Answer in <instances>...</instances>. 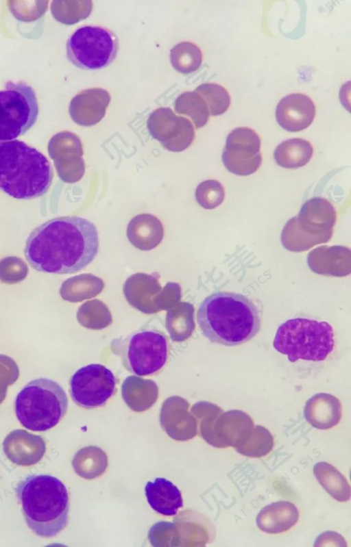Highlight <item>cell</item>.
<instances>
[{
    "mask_svg": "<svg viewBox=\"0 0 351 547\" xmlns=\"http://www.w3.org/2000/svg\"><path fill=\"white\" fill-rule=\"evenodd\" d=\"M99 246L93 222L79 216H63L36 227L28 236L24 251L28 263L38 271L72 274L93 261Z\"/></svg>",
    "mask_w": 351,
    "mask_h": 547,
    "instance_id": "obj_1",
    "label": "cell"
},
{
    "mask_svg": "<svg viewBox=\"0 0 351 547\" xmlns=\"http://www.w3.org/2000/svg\"><path fill=\"white\" fill-rule=\"evenodd\" d=\"M197 320L204 336L210 342L233 346L254 338L261 328V318L254 302L231 292H217L199 305Z\"/></svg>",
    "mask_w": 351,
    "mask_h": 547,
    "instance_id": "obj_2",
    "label": "cell"
},
{
    "mask_svg": "<svg viewBox=\"0 0 351 547\" xmlns=\"http://www.w3.org/2000/svg\"><path fill=\"white\" fill-rule=\"evenodd\" d=\"M27 526L40 537L58 535L68 524L69 497L64 484L49 474H32L16 487Z\"/></svg>",
    "mask_w": 351,
    "mask_h": 547,
    "instance_id": "obj_3",
    "label": "cell"
},
{
    "mask_svg": "<svg viewBox=\"0 0 351 547\" xmlns=\"http://www.w3.org/2000/svg\"><path fill=\"white\" fill-rule=\"evenodd\" d=\"M53 171L47 157L19 140L0 142V190L16 199L43 195L51 186Z\"/></svg>",
    "mask_w": 351,
    "mask_h": 547,
    "instance_id": "obj_4",
    "label": "cell"
},
{
    "mask_svg": "<svg viewBox=\"0 0 351 547\" xmlns=\"http://www.w3.org/2000/svg\"><path fill=\"white\" fill-rule=\"evenodd\" d=\"M68 398L62 387L48 378L35 379L19 392L14 401L17 419L26 429L45 431L52 429L65 416Z\"/></svg>",
    "mask_w": 351,
    "mask_h": 547,
    "instance_id": "obj_5",
    "label": "cell"
},
{
    "mask_svg": "<svg viewBox=\"0 0 351 547\" xmlns=\"http://www.w3.org/2000/svg\"><path fill=\"white\" fill-rule=\"evenodd\" d=\"M334 344V331L329 323L303 318L282 323L273 342L274 348L291 362L324 361L333 351Z\"/></svg>",
    "mask_w": 351,
    "mask_h": 547,
    "instance_id": "obj_6",
    "label": "cell"
},
{
    "mask_svg": "<svg viewBox=\"0 0 351 547\" xmlns=\"http://www.w3.org/2000/svg\"><path fill=\"white\" fill-rule=\"evenodd\" d=\"M110 348L129 372L142 377L162 370L169 358L171 345L162 331L142 327L125 338L113 339Z\"/></svg>",
    "mask_w": 351,
    "mask_h": 547,
    "instance_id": "obj_7",
    "label": "cell"
},
{
    "mask_svg": "<svg viewBox=\"0 0 351 547\" xmlns=\"http://www.w3.org/2000/svg\"><path fill=\"white\" fill-rule=\"evenodd\" d=\"M337 212L327 199L317 196L306 201L298 216L289 219L285 225L281 242L293 252L305 251L331 239Z\"/></svg>",
    "mask_w": 351,
    "mask_h": 547,
    "instance_id": "obj_8",
    "label": "cell"
},
{
    "mask_svg": "<svg viewBox=\"0 0 351 547\" xmlns=\"http://www.w3.org/2000/svg\"><path fill=\"white\" fill-rule=\"evenodd\" d=\"M119 51L117 35L99 25H84L77 29L66 42V57L76 67L98 70L110 64Z\"/></svg>",
    "mask_w": 351,
    "mask_h": 547,
    "instance_id": "obj_9",
    "label": "cell"
},
{
    "mask_svg": "<svg viewBox=\"0 0 351 547\" xmlns=\"http://www.w3.org/2000/svg\"><path fill=\"white\" fill-rule=\"evenodd\" d=\"M36 93L24 82L9 81L0 90V142L25 133L38 116Z\"/></svg>",
    "mask_w": 351,
    "mask_h": 547,
    "instance_id": "obj_10",
    "label": "cell"
},
{
    "mask_svg": "<svg viewBox=\"0 0 351 547\" xmlns=\"http://www.w3.org/2000/svg\"><path fill=\"white\" fill-rule=\"evenodd\" d=\"M117 379L101 364L78 368L69 380V393L78 406L91 409L105 405L116 392Z\"/></svg>",
    "mask_w": 351,
    "mask_h": 547,
    "instance_id": "obj_11",
    "label": "cell"
},
{
    "mask_svg": "<svg viewBox=\"0 0 351 547\" xmlns=\"http://www.w3.org/2000/svg\"><path fill=\"white\" fill-rule=\"evenodd\" d=\"M261 140L254 130L237 127L228 134L222 153V161L227 170L237 175H250L262 163Z\"/></svg>",
    "mask_w": 351,
    "mask_h": 547,
    "instance_id": "obj_12",
    "label": "cell"
},
{
    "mask_svg": "<svg viewBox=\"0 0 351 547\" xmlns=\"http://www.w3.org/2000/svg\"><path fill=\"white\" fill-rule=\"evenodd\" d=\"M147 126L149 134L167 150L180 152L187 149L195 138L191 121L176 116L169 107H160L149 116Z\"/></svg>",
    "mask_w": 351,
    "mask_h": 547,
    "instance_id": "obj_13",
    "label": "cell"
},
{
    "mask_svg": "<svg viewBox=\"0 0 351 547\" xmlns=\"http://www.w3.org/2000/svg\"><path fill=\"white\" fill-rule=\"evenodd\" d=\"M254 426L252 420L247 414L230 411L218 418L213 416L204 420L201 433L213 446L236 449L247 439Z\"/></svg>",
    "mask_w": 351,
    "mask_h": 547,
    "instance_id": "obj_14",
    "label": "cell"
},
{
    "mask_svg": "<svg viewBox=\"0 0 351 547\" xmlns=\"http://www.w3.org/2000/svg\"><path fill=\"white\" fill-rule=\"evenodd\" d=\"M49 151L51 155L58 156V169L64 181L74 183L83 177L85 171L83 147L77 135L69 131L57 133L50 141Z\"/></svg>",
    "mask_w": 351,
    "mask_h": 547,
    "instance_id": "obj_15",
    "label": "cell"
},
{
    "mask_svg": "<svg viewBox=\"0 0 351 547\" xmlns=\"http://www.w3.org/2000/svg\"><path fill=\"white\" fill-rule=\"evenodd\" d=\"M315 116V106L306 95L293 93L282 98L276 108V118L285 130L300 131L307 128Z\"/></svg>",
    "mask_w": 351,
    "mask_h": 547,
    "instance_id": "obj_16",
    "label": "cell"
},
{
    "mask_svg": "<svg viewBox=\"0 0 351 547\" xmlns=\"http://www.w3.org/2000/svg\"><path fill=\"white\" fill-rule=\"evenodd\" d=\"M3 450L12 463L27 466L36 464L43 458L46 452V444L40 435L16 429L4 439Z\"/></svg>",
    "mask_w": 351,
    "mask_h": 547,
    "instance_id": "obj_17",
    "label": "cell"
},
{
    "mask_svg": "<svg viewBox=\"0 0 351 547\" xmlns=\"http://www.w3.org/2000/svg\"><path fill=\"white\" fill-rule=\"evenodd\" d=\"M111 97L101 88L84 90L70 102L69 112L72 120L82 126H92L104 117Z\"/></svg>",
    "mask_w": 351,
    "mask_h": 547,
    "instance_id": "obj_18",
    "label": "cell"
},
{
    "mask_svg": "<svg viewBox=\"0 0 351 547\" xmlns=\"http://www.w3.org/2000/svg\"><path fill=\"white\" fill-rule=\"evenodd\" d=\"M145 494L149 506L163 516H175L183 506L180 490L171 481L163 477L148 481L145 487Z\"/></svg>",
    "mask_w": 351,
    "mask_h": 547,
    "instance_id": "obj_19",
    "label": "cell"
},
{
    "mask_svg": "<svg viewBox=\"0 0 351 547\" xmlns=\"http://www.w3.org/2000/svg\"><path fill=\"white\" fill-rule=\"evenodd\" d=\"M126 235L129 242L141 251H150L158 246L164 237L162 222L150 214L133 217L128 225Z\"/></svg>",
    "mask_w": 351,
    "mask_h": 547,
    "instance_id": "obj_20",
    "label": "cell"
},
{
    "mask_svg": "<svg viewBox=\"0 0 351 547\" xmlns=\"http://www.w3.org/2000/svg\"><path fill=\"white\" fill-rule=\"evenodd\" d=\"M351 251L343 246H321L311 251L307 257L311 268L316 272L344 275L350 266Z\"/></svg>",
    "mask_w": 351,
    "mask_h": 547,
    "instance_id": "obj_21",
    "label": "cell"
},
{
    "mask_svg": "<svg viewBox=\"0 0 351 547\" xmlns=\"http://www.w3.org/2000/svg\"><path fill=\"white\" fill-rule=\"evenodd\" d=\"M298 518V510L293 503L280 500L263 507L256 520L261 531L276 534L290 529L296 524Z\"/></svg>",
    "mask_w": 351,
    "mask_h": 547,
    "instance_id": "obj_22",
    "label": "cell"
},
{
    "mask_svg": "<svg viewBox=\"0 0 351 547\" xmlns=\"http://www.w3.org/2000/svg\"><path fill=\"white\" fill-rule=\"evenodd\" d=\"M305 418L313 427L328 429L335 426L341 416L339 400L328 394H318L310 398L304 408Z\"/></svg>",
    "mask_w": 351,
    "mask_h": 547,
    "instance_id": "obj_23",
    "label": "cell"
},
{
    "mask_svg": "<svg viewBox=\"0 0 351 547\" xmlns=\"http://www.w3.org/2000/svg\"><path fill=\"white\" fill-rule=\"evenodd\" d=\"M313 153L311 143L301 138L289 139L276 147L274 157L276 162L286 168H297L306 165Z\"/></svg>",
    "mask_w": 351,
    "mask_h": 547,
    "instance_id": "obj_24",
    "label": "cell"
},
{
    "mask_svg": "<svg viewBox=\"0 0 351 547\" xmlns=\"http://www.w3.org/2000/svg\"><path fill=\"white\" fill-rule=\"evenodd\" d=\"M313 473L318 482L335 500L346 502L350 498V486L343 476L334 466L326 462L317 463Z\"/></svg>",
    "mask_w": 351,
    "mask_h": 547,
    "instance_id": "obj_25",
    "label": "cell"
},
{
    "mask_svg": "<svg viewBox=\"0 0 351 547\" xmlns=\"http://www.w3.org/2000/svg\"><path fill=\"white\" fill-rule=\"evenodd\" d=\"M175 111L189 116L196 129L204 126L210 116L205 101L195 91L182 93L175 101Z\"/></svg>",
    "mask_w": 351,
    "mask_h": 547,
    "instance_id": "obj_26",
    "label": "cell"
},
{
    "mask_svg": "<svg viewBox=\"0 0 351 547\" xmlns=\"http://www.w3.org/2000/svg\"><path fill=\"white\" fill-rule=\"evenodd\" d=\"M170 61L177 71L183 74L191 73L201 66L202 53L195 44L182 42L171 49Z\"/></svg>",
    "mask_w": 351,
    "mask_h": 547,
    "instance_id": "obj_27",
    "label": "cell"
},
{
    "mask_svg": "<svg viewBox=\"0 0 351 547\" xmlns=\"http://www.w3.org/2000/svg\"><path fill=\"white\" fill-rule=\"evenodd\" d=\"M93 9L92 1H53L51 10L54 18L66 24L73 25L86 18Z\"/></svg>",
    "mask_w": 351,
    "mask_h": 547,
    "instance_id": "obj_28",
    "label": "cell"
},
{
    "mask_svg": "<svg viewBox=\"0 0 351 547\" xmlns=\"http://www.w3.org/2000/svg\"><path fill=\"white\" fill-rule=\"evenodd\" d=\"M274 444L271 433L265 427L256 425L244 442L236 450L243 455L258 458L267 455L273 448Z\"/></svg>",
    "mask_w": 351,
    "mask_h": 547,
    "instance_id": "obj_29",
    "label": "cell"
},
{
    "mask_svg": "<svg viewBox=\"0 0 351 547\" xmlns=\"http://www.w3.org/2000/svg\"><path fill=\"white\" fill-rule=\"evenodd\" d=\"M195 92L205 101L209 114L218 116L223 114L230 106V97L227 90L217 84H203L196 88Z\"/></svg>",
    "mask_w": 351,
    "mask_h": 547,
    "instance_id": "obj_30",
    "label": "cell"
},
{
    "mask_svg": "<svg viewBox=\"0 0 351 547\" xmlns=\"http://www.w3.org/2000/svg\"><path fill=\"white\" fill-rule=\"evenodd\" d=\"M195 199L197 203L206 209H213L222 203L225 191L222 185L214 179H208L200 183L195 190Z\"/></svg>",
    "mask_w": 351,
    "mask_h": 547,
    "instance_id": "obj_31",
    "label": "cell"
},
{
    "mask_svg": "<svg viewBox=\"0 0 351 547\" xmlns=\"http://www.w3.org/2000/svg\"><path fill=\"white\" fill-rule=\"evenodd\" d=\"M34 1L28 5L29 1H8L10 12L14 17L21 21L29 22L41 17L47 8L48 1Z\"/></svg>",
    "mask_w": 351,
    "mask_h": 547,
    "instance_id": "obj_32",
    "label": "cell"
},
{
    "mask_svg": "<svg viewBox=\"0 0 351 547\" xmlns=\"http://www.w3.org/2000/svg\"><path fill=\"white\" fill-rule=\"evenodd\" d=\"M19 374L16 362L9 356L0 354V404L6 397L8 386L17 381Z\"/></svg>",
    "mask_w": 351,
    "mask_h": 547,
    "instance_id": "obj_33",
    "label": "cell"
},
{
    "mask_svg": "<svg viewBox=\"0 0 351 547\" xmlns=\"http://www.w3.org/2000/svg\"><path fill=\"white\" fill-rule=\"evenodd\" d=\"M315 546H346L344 538L333 531H326L319 535L315 540Z\"/></svg>",
    "mask_w": 351,
    "mask_h": 547,
    "instance_id": "obj_34",
    "label": "cell"
}]
</instances>
